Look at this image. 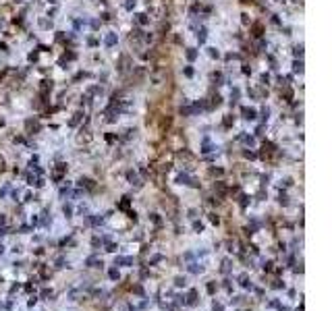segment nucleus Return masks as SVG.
<instances>
[{
    "mask_svg": "<svg viewBox=\"0 0 332 311\" xmlns=\"http://www.w3.org/2000/svg\"><path fill=\"white\" fill-rule=\"evenodd\" d=\"M177 180H179L181 185H191V187H197V180H193L189 174H179L177 176Z\"/></svg>",
    "mask_w": 332,
    "mask_h": 311,
    "instance_id": "1",
    "label": "nucleus"
},
{
    "mask_svg": "<svg viewBox=\"0 0 332 311\" xmlns=\"http://www.w3.org/2000/svg\"><path fill=\"white\" fill-rule=\"evenodd\" d=\"M195 303H197V290L191 288L189 292H187V301H185V305H195Z\"/></svg>",
    "mask_w": 332,
    "mask_h": 311,
    "instance_id": "2",
    "label": "nucleus"
},
{
    "mask_svg": "<svg viewBox=\"0 0 332 311\" xmlns=\"http://www.w3.org/2000/svg\"><path fill=\"white\" fill-rule=\"evenodd\" d=\"M87 266H91V268H102V259H100V257L98 255H91V257H87Z\"/></svg>",
    "mask_w": 332,
    "mask_h": 311,
    "instance_id": "3",
    "label": "nucleus"
},
{
    "mask_svg": "<svg viewBox=\"0 0 332 311\" xmlns=\"http://www.w3.org/2000/svg\"><path fill=\"white\" fill-rule=\"evenodd\" d=\"M114 266H133V257H116Z\"/></svg>",
    "mask_w": 332,
    "mask_h": 311,
    "instance_id": "4",
    "label": "nucleus"
},
{
    "mask_svg": "<svg viewBox=\"0 0 332 311\" xmlns=\"http://www.w3.org/2000/svg\"><path fill=\"white\" fill-rule=\"evenodd\" d=\"M243 116L247 118V120H253V118H256V110H253V108H245V110H243Z\"/></svg>",
    "mask_w": 332,
    "mask_h": 311,
    "instance_id": "5",
    "label": "nucleus"
},
{
    "mask_svg": "<svg viewBox=\"0 0 332 311\" xmlns=\"http://www.w3.org/2000/svg\"><path fill=\"white\" fill-rule=\"evenodd\" d=\"M239 282H241L243 288H251V282L247 280V274H241V276H239Z\"/></svg>",
    "mask_w": 332,
    "mask_h": 311,
    "instance_id": "6",
    "label": "nucleus"
},
{
    "mask_svg": "<svg viewBox=\"0 0 332 311\" xmlns=\"http://www.w3.org/2000/svg\"><path fill=\"white\" fill-rule=\"evenodd\" d=\"M127 179L131 180L133 185H137V187H139V185H141V183H139V179H137V174L133 172V170H129V172H127Z\"/></svg>",
    "mask_w": 332,
    "mask_h": 311,
    "instance_id": "7",
    "label": "nucleus"
},
{
    "mask_svg": "<svg viewBox=\"0 0 332 311\" xmlns=\"http://www.w3.org/2000/svg\"><path fill=\"white\" fill-rule=\"evenodd\" d=\"M79 185L85 187V189H94V180H91V179H81V180H79Z\"/></svg>",
    "mask_w": 332,
    "mask_h": 311,
    "instance_id": "8",
    "label": "nucleus"
},
{
    "mask_svg": "<svg viewBox=\"0 0 332 311\" xmlns=\"http://www.w3.org/2000/svg\"><path fill=\"white\" fill-rule=\"evenodd\" d=\"M108 278H110V280H118V278H120L118 270L116 268H110V270H108Z\"/></svg>",
    "mask_w": 332,
    "mask_h": 311,
    "instance_id": "9",
    "label": "nucleus"
},
{
    "mask_svg": "<svg viewBox=\"0 0 332 311\" xmlns=\"http://www.w3.org/2000/svg\"><path fill=\"white\" fill-rule=\"evenodd\" d=\"M189 272H191V274H199V272H203V268L197 266V263H191V266H189Z\"/></svg>",
    "mask_w": 332,
    "mask_h": 311,
    "instance_id": "10",
    "label": "nucleus"
},
{
    "mask_svg": "<svg viewBox=\"0 0 332 311\" xmlns=\"http://www.w3.org/2000/svg\"><path fill=\"white\" fill-rule=\"evenodd\" d=\"M203 153H208V152H212V143H210V139H203V149H201Z\"/></svg>",
    "mask_w": 332,
    "mask_h": 311,
    "instance_id": "11",
    "label": "nucleus"
},
{
    "mask_svg": "<svg viewBox=\"0 0 332 311\" xmlns=\"http://www.w3.org/2000/svg\"><path fill=\"white\" fill-rule=\"evenodd\" d=\"M114 44H116V35H108V37H106V46H114Z\"/></svg>",
    "mask_w": 332,
    "mask_h": 311,
    "instance_id": "12",
    "label": "nucleus"
},
{
    "mask_svg": "<svg viewBox=\"0 0 332 311\" xmlns=\"http://www.w3.org/2000/svg\"><path fill=\"white\" fill-rule=\"evenodd\" d=\"M62 212H64V216H67V218H71V214H73V207H71L69 203H64V207H62Z\"/></svg>",
    "mask_w": 332,
    "mask_h": 311,
    "instance_id": "13",
    "label": "nucleus"
},
{
    "mask_svg": "<svg viewBox=\"0 0 332 311\" xmlns=\"http://www.w3.org/2000/svg\"><path fill=\"white\" fill-rule=\"evenodd\" d=\"M222 272H224V274H228V272H230V261H228V259H224V261H222Z\"/></svg>",
    "mask_w": 332,
    "mask_h": 311,
    "instance_id": "14",
    "label": "nucleus"
},
{
    "mask_svg": "<svg viewBox=\"0 0 332 311\" xmlns=\"http://www.w3.org/2000/svg\"><path fill=\"white\" fill-rule=\"evenodd\" d=\"M116 245H114V243H106V251H110V253H114V251H116Z\"/></svg>",
    "mask_w": 332,
    "mask_h": 311,
    "instance_id": "15",
    "label": "nucleus"
},
{
    "mask_svg": "<svg viewBox=\"0 0 332 311\" xmlns=\"http://www.w3.org/2000/svg\"><path fill=\"white\" fill-rule=\"evenodd\" d=\"M174 284H177V286H185V284H187V280H185L183 276H179L177 280H174Z\"/></svg>",
    "mask_w": 332,
    "mask_h": 311,
    "instance_id": "16",
    "label": "nucleus"
},
{
    "mask_svg": "<svg viewBox=\"0 0 332 311\" xmlns=\"http://www.w3.org/2000/svg\"><path fill=\"white\" fill-rule=\"evenodd\" d=\"M133 292H135V295H143V288H141V284H135V286H133Z\"/></svg>",
    "mask_w": 332,
    "mask_h": 311,
    "instance_id": "17",
    "label": "nucleus"
},
{
    "mask_svg": "<svg viewBox=\"0 0 332 311\" xmlns=\"http://www.w3.org/2000/svg\"><path fill=\"white\" fill-rule=\"evenodd\" d=\"M195 56H197L195 50H189V52H187V58H189V60H195Z\"/></svg>",
    "mask_w": 332,
    "mask_h": 311,
    "instance_id": "18",
    "label": "nucleus"
},
{
    "mask_svg": "<svg viewBox=\"0 0 332 311\" xmlns=\"http://www.w3.org/2000/svg\"><path fill=\"white\" fill-rule=\"evenodd\" d=\"M208 292H210V295H214V292H216V284H214V282L208 284Z\"/></svg>",
    "mask_w": 332,
    "mask_h": 311,
    "instance_id": "19",
    "label": "nucleus"
},
{
    "mask_svg": "<svg viewBox=\"0 0 332 311\" xmlns=\"http://www.w3.org/2000/svg\"><path fill=\"white\" fill-rule=\"evenodd\" d=\"M120 207H123V209H127V207H129V197H123V201H120Z\"/></svg>",
    "mask_w": 332,
    "mask_h": 311,
    "instance_id": "20",
    "label": "nucleus"
},
{
    "mask_svg": "<svg viewBox=\"0 0 332 311\" xmlns=\"http://www.w3.org/2000/svg\"><path fill=\"white\" fill-rule=\"evenodd\" d=\"M193 228L197 230V232H201V230H203V224H201V222H193Z\"/></svg>",
    "mask_w": 332,
    "mask_h": 311,
    "instance_id": "21",
    "label": "nucleus"
},
{
    "mask_svg": "<svg viewBox=\"0 0 332 311\" xmlns=\"http://www.w3.org/2000/svg\"><path fill=\"white\" fill-rule=\"evenodd\" d=\"M243 141H245V143H249V145H253V137H247V135H243Z\"/></svg>",
    "mask_w": 332,
    "mask_h": 311,
    "instance_id": "22",
    "label": "nucleus"
},
{
    "mask_svg": "<svg viewBox=\"0 0 332 311\" xmlns=\"http://www.w3.org/2000/svg\"><path fill=\"white\" fill-rule=\"evenodd\" d=\"M210 222H214V224H218V222H220V218H218L216 214H210Z\"/></svg>",
    "mask_w": 332,
    "mask_h": 311,
    "instance_id": "23",
    "label": "nucleus"
},
{
    "mask_svg": "<svg viewBox=\"0 0 332 311\" xmlns=\"http://www.w3.org/2000/svg\"><path fill=\"white\" fill-rule=\"evenodd\" d=\"M272 266H274L272 261H266V263H264V270H266V272H270V270H272Z\"/></svg>",
    "mask_w": 332,
    "mask_h": 311,
    "instance_id": "24",
    "label": "nucleus"
},
{
    "mask_svg": "<svg viewBox=\"0 0 332 311\" xmlns=\"http://www.w3.org/2000/svg\"><path fill=\"white\" fill-rule=\"evenodd\" d=\"M160 259H162V255H154V257H152V261H150V266H152V263H158Z\"/></svg>",
    "mask_w": 332,
    "mask_h": 311,
    "instance_id": "25",
    "label": "nucleus"
},
{
    "mask_svg": "<svg viewBox=\"0 0 332 311\" xmlns=\"http://www.w3.org/2000/svg\"><path fill=\"white\" fill-rule=\"evenodd\" d=\"M214 311H224V307H222L220 303H216V301H214Z\"/></svg>",
    "mask_w": 332,
    "mask_h": 311,
    "instance_id": "26",
    "label": "nucleus"
},
{
    "mask_svg": "<svg viewBox=\"0 0 332 311\" xmlns=\"http://www.w3.org/2000/svg\"><path fill=\"white\" fill-rule=\"evenodd\" d=\"M137 17H139L137 21H139V23H141V25H143V23H147V19H145V15H137Z\"/></svg>",
    "mask_w": 332,
    "mask_h": 311,
    "instance_id": "27",
    "label": "nucleus"
},
{
    "mask_svg": "<svg viewBox=\"0 0 332 311\" xmlns=\"http://www.w3.org/2000/svg\"><path fill=\"white\" fill-rule=\"evenodd\" d=\"M79 118H81V114H75V118H73V120H71V124H73V127H75L77 123H79Z\"/></svg>",
    "mask_w": 332,
    "mask_h": 311,
    "instance_id": "28",
    "label": "nucleus"
},
{
    "mask_svg": "<svg viewBox=\"0 0 332 311\" xmlns=\"http://www.w3.org/2000/svg\"><path fill=\"white\" fill-rule=\"evenodd\" d=\"M35 303H37V299H35V297H31V299H29V301H27V305H29V307H33Z\"/></svg>",
    "mask_w": 332,
    "mask_h": 311,
    "instance_id": "29",
    "label": "nucleus"
},
{
    "mask_svg": "<svg viewBox=\"0 0 332 311\" xmlns=\"http://www.w3.org/2000/svg\"><path fill=\"white\" fill-rule=\"evenodd\" d=\"M210 56H212V58H216V56H218V50H214V48H210Z\"/></svg>",
    "mask_w": 332,
    "mask_h": 311,
    "instance_id": "30",
    "label": "nucleus"
},
{
    "mask_svg": "<svg viewBox=\"0 0 332 311\" xmlns=\"http://www.w3.org/2000/svg\"><path fill=\"white\" fill-rule=\"evenodd\" d=\"M278 309H280V311H290L289 307H282V305H278Z\"/></svg>",
    "mask_w": 332,
    "mask_h": 311,
    "instance_id": "31",
    "label": "nucleus"
},
{
    "mask_svg": "<svg viewBox=\"0 0 332 311\" xmlns=\"http://www.w3.org/2000/svg\"><path fill=\"white\" fill-rule=\"evenodd\" d=\"M0 170H4V160L0 158Z\"/></svg>",
    "mask_w": 332,
    "mask_h": 311,
    "instance_id": "32",
    "label": "nucleus"
}]
</instances>
